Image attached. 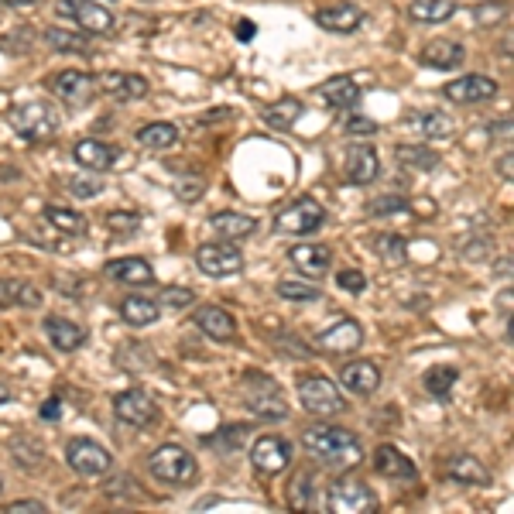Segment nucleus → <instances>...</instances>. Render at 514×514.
Instances as JSON below:
<instances>
[{
    "label": "nucleus",
    "mask_w": 514,
    "mask_h": 514,
    "mask_svg": "<svg viewBox=\"0 0 514 514\" xmlns=\"http://www.w3.org/2000/svg\"><path fill=\"white\" fill-rule=\"evenodd\" d=\"M138 144H144V148H155V151H165V148H172V144H179V127L168 124V120L144 124L138 131Z\"/></svg>",
    "instance_id": "obj_32"
},
{
    "label": "nucleus",
    "mask_w": 514,
    "mask_h": 514,
    "mask_svg": "<svg viewBox=\"0 0 514 514\" xmlns=\"http://www.w3.org/2000/svg\"><path fill=\"white\" fill-rule=\"evenodd\" d=\"M59 14L62 18H72L79 28L90 31V35H107V31H114V14L103 4H96V0H59Z\"/></svg>",
    "instance_id": "obj_12"
},
{
    "label": "nucleus",
    "mask_w": 514,
    "mask_h": 514,
    "mask_svg": "<svg viewBox=\"0 0 514 514\" xmlns=\"http://www.w3.org/2000/svg\"><path fill=\"white\" fill-rule=\"evenodd\" d=\"M456 377H460L456 367H432V371L425 374V391L436 398H446L449 391L456 388Z\"/></svg>",
    "instance_id": "obj_40"
},
{
    "label": "nucleus",
    "mask_w": 514,
    "mask_h": 514,
    "mask_svg": "<svg viewBox=\"0 0 514 514\" xmlns=\"http://www.w3.org/2000/svg\"><path fill=\"white\" fill-rule=\"evenodd\" d=\"M302 443L323 467L333 470H350L364 460L360 439L350 429H336V425H312V429H305Z\"/></svg>",
    "instance_id": "obj_1"
},
{
    "label": "nucleus",
    "mask_w": 514,
    "mask_h": 514,
    "mask_svg": "<svg viewBox=\"0 0 514 514\" xmlns=\"http://www.w3.org/2000/svg\"><path fill=\"white\" fill-rule=\"evenodd\" d=\"M302 117V103L299 100H278L271 107H264V124L268 127H278V131H288L295 127V120Z\"/></svg>",
    "instance_id": "obj_34"
},
{
    "label": "nucleus",
    "mask_w": 514,
    "mask_h": 514,
    "mask_svg": "<svg viewBox=\"0 0 514 514\" xmlns=\"http://www.w3.org/2000/svg\"><path fill=\"white\" fill-rule=\"evenodd\" d=\"M7 305H24V309H38L42 305V292L31 281L21 278H0V309Z\"/></svg>",
    "instance_id": "obj_29"
},
{
    "label": "nucleus",
    "mask_w": 514,
    "mask_h": 514,
    "mask_svg": "<svg viewBox=\"0 0 514 514\" xmlns=\"http://www.w3.org/2000/svg\"><path fill=\"white\" fill-rule=\"evenodd\" d=\"M336 285L343 288V292H353V295H360L367 288V278H364V271H353V268H347V271H340V275H336Z\"/></svg>",
    "instance_id": "obj_45"
},
{
    "label": "nucleus",
    "mask_w": 514,
    "mask_h": 514,
    "mask_svg": "<svg viewBox=\"0 0 514 514\" xmlns=\"http://www.w3.org/2000/svg\"><path fill=\"white\" fill-rule=\"evenodd\" d=\"M0 491H4V480H0Z\"/></svg>",
    "instance_id": "obj_55"
},
{
    "label": "nucleus",
    "mask_w": 514,
    "mask_h": 514,
    "mask_svg": "<svg viewBox=\"0 0 514 514\" xmlns=\"http://www.w3.org/2000/svg\"><path fill=\"white\" fill-rule=\"evenodd\" d=\"M192 319H196V326L203 329L210 340H216V343L237 340V319L230 316L227 309H220V305H199Z\"/></svg>",
    "instance_id": "obj_17"
},
{
    "label": "nucleus",
    "mask_w": 514,
    "mask_h": 514,
    "mask_svg": "<svg viewBox=\"0 0 514 514\" xmlns=\"http://www.w3.org/2000/svg\"><path fill=\"white\" fill-rule=\"evenodd\" d=\"M316 100H323L329 110H350L360 100V86L350 76H333L316 90Z\"/></svg>",
    "instance_id": "obj_21"
},
{
    "label": "nucleus",
    "mask_w": 514,
    "mask_h": 514,
    "mask_svg": "<svg viewBox=\"0 0 514 514\" xmlns=\"http://www.w3.org/2000/svg\"><path fill=\"white\" fill-rule=\"evenodd\" d=\"M326 220V210L316 203V199H295L292 206L278 213L275 227L278 234H288V237H305V234H316Z\"/></svg>",
    "instance_id": "obj_6"
},
{
    "label": "nucleus",
    "mask_w": 514,
    "mask_h": 514,
    "mask_svg": "<svg viewBox=\"0 0 514 514\" xmlns=\"http://www.w3.org/2000/svg\"><path fill=\"white\" fill-rule=\"evenodd\" d=\"M7 120H11L14 134L31 144H42L48 138H55V131H59V114H55V107L45 100L18 103V107L7 114Z\"/></svg>",
    "instance_id": "obj_3"
},
{
    "label": "nucleus",
    "mask_w": 514,
    "mask_h": 514,
    "mask_svg": "<svg viewBox=\"0 0 514 514\" xmlns=\"http://www.w3.org/2000/svg\"><path fill=\"white\" fill-rule=\"evenodd\" d=\"M316 343L319 350H326V353H353L364 343V329H360L357 319H347V316H340L333 326L323 329V333H316Z\"/></svg>",
    "instance_id": "obj_14"
},
{
    "label": "nucleus",
    "mask_w": 514,
    "mask_h": 514,
    "mask_svg": "<svg viewBox=\"0 0 514 514\" xmlns=\"http://www.w3.org/2000/svg\"><path fill=\"white\" fill-rule=\"evenodd\" d=\"M398 162L405 168H415V172H432V168H439V155L429 148H419V144H398Z\"/></svg>",
    "instance_id": "obj_36"
},
{
    "label": "nucleus",
    "mask_w": 514,
    "mask_h": 514,
    "mask_svg": "<svg viewBox=\"0 0 514 514\" xmlns=\"http://www.w3.org/2000/svg\"><path fill=\"white\" fill-rule=\"evenodd\" d=\"M463 45L460 42H446V38H436V42H429L419 52V62L422 66H429V69H443V72H449V69H456L463 62Z\"/></svg>",
    "instance_id": "obj_25"
},
{
    "label": "nucleus",
    "mask_w": 514,
    "mask_h": 514,
    "mask_svg": "<svg viewBox=\"0 0 514 514\" xmlns=\"http://www.w3.org/2000/svg\"><path fill=\"white\" fill-rule=\"evenodd\" d=\"M203 179H182V182H175V192H179L182 199H199L203 196Z\"/></svg>",
    "instance_id": "obj_48"
},
{
    "label": "nucleus",
    "mask_w": 514,
    "mask_h": 514,
    "mask_svg": "<svg viewBox=\"0 0 514 514\" xmlns=\"http://www.w3.org/2000/svg\"><path fill=\"white\" fill-rule=\"evenodd\" d=\"M240 398H244L247 412H254V419L281 422L288 415L285 391H281L275 377H268L264 371H247L240 377Z\"/></svg>",
    "instance_id": "obj_2"
},
{
    "label": "nucleus",
    "mask_w": 514,
    "mask_h": 514,
    "mask_svg": "<svg viewBox=\"0 0 514 514\" xmlns=\"http://www.w3.org/2000/svg\"><path fill=\"white\" fill-rule=\"evenodd\" d=\"M446 477L453 480V484H463V487H487L491 484V470H487L484 463L470 453L453 456V460L446 463Z\"/></svg>",
    "instance_id": "obj_24"
},
{
    "label": "nucleus",
    "mask_w": 514,
    "mask_h": 514,
    "mask_svg": "<svg viewBox=\"0 0 514 514\" xmlns=\"http://www.w3.org/2000/svg\"><path fill=\"white\" fill-rule=\"evenodd\" d=\"M66 463L79 477H100L114 467V456L107 453V446L93 443V439H69L66 446Z\"/></svg>",
    "instance_id": "obj_9"
},
{
    "label": "nucleus",
    "mask_w": 514,
    "mask_h": 514,
    "mask_svg": "<svg viewBox=\"0 0 514 514\" xmlns=\"http://www.w3.org/2000/svg\"><path fill=\"white\" fill-rule=\"evenodd\" d=\"M419 131L429 141H443L453 134V120H449L443 110H425V114L419 117Z\"/></svg>",
    "instance_id": "obj_39"
},
{
    "label": "nucleus",
    "mask_w": 514,
    "mask_h": 514,
    "mask_svg": "<svg viewBox=\"0 0 514 514\" xmlns=\"http://www.w3.org/2000/svg\"><path fill=\"white\" fill-rule=\"evenodd\" d=\"M316 24L326 31H336V35H350L364 24V11L350 0H340V4H329V7H319L316 11Z\"/></svg>",
    "instance_id": "obj_16"
},
{
    "label": "nucleus",
    "mask_w": 514,
    "mask_h": 514,
    "mask_svg": "<svg viewBox=\"0 0 514 514\" xmlns=\"http://www.w3.org/2000/svg\"><path fill=\"white\" fill-rule=\"evenodd\" d=\"M7 511L11 514H45V504L42 501H11Z\"/></svg>",
    "instance_id": "obj_49"
},
{
    "label": "nucleus",
    "mask_w": 514,
    "mask_h": 514,
    "mask_svg": "<svg viewBox=\"0 0 514 514\" xmlns=\"http://www.w3.org/2000/svg\"><path fill=\"white\" fill-rule=\"evenodd\" d=\"M189 302H192L189 288H168V292H165V305H172V309H179V305H189Z\"/></svg>",
    "instance_id": "obj_50"
},
{
    "label": "nucleus",
    "mask_w": 514,
    "mask_h": 514,
    "mask_svg": "<svg viewBox=\"0 0 514 514\" xmlns=\"http://www.w3.org/2000/svg\"><path fill=\"white\" fill-rule=\"evenodd\" d=\"M210 227L227 240H244L257 230V220H254V216H244V213H230V210L223 213L220 210V213L210 216Z\"/></svg>",
    "instance_id": "obj_30"
},
{
    "label": "nucleus",
    "mask_w": 514,
    "mask_h": 514,
    "mask_svg": "<svg viewBox=\"0 0 514 514\" xmlns=\"http://www.w3.org/2000/svg\"><path fill=\"white\" fill-rule=\"evenodd\" d=\"M69 192H72V196H79V199H93V196H100V192H103V182H96V179H69Z\"/></svg>",
    "instance_id": "obj_46"
},
{
    "label": "nucleus",
    "mask_w": 514,
    "mask_h": 514,
    "mask_svg": "<svg viewBox=\"0 0 514 514\" xmlns=\"http://www.w3.org/2000/svg\"><path fill=\"white\" fill-rule=\"evenodd\" d=\"M501 175H504V182H514V155L511 151L501 158Z\"/></svg>",
    "instance_id": "obj_52"
},
{
    "label": "nucleus",
    "mask_w": 514,
    "mask_h": 514,
    "mask_svg": "<svg viewBox=\"0 0 514 514\" xmlns=\"http://www.w3.org/2000/svg\"><path fill=\"white\" fill-rule=\"evenodd\" d=\"M340 384L350 388L353 395H374L381 388V371H377L374 360H350V364L340 367Z\"/></svg>",
    "instance_id": "obj_18"
},
{
    "label": "nucleus",
    "mask_w": 514,
    "mask_h": 514,
    "mask_svg": "<svg viewBox=\"0 0 514 514\" xmlns=\"http://www.w3.org/2000/svg\"><path fill=\"white\" fill-rule=\"evenodd\" d=\"M408 203L401 196H381L374 203H367V213L371 216H395V213H405Z\"/></svg>",
    "instance_id": "obj_43"
},
{
    "label": "nucleus",
    "mask_w": 514,
    "mask_h": 514,
    "mask_svg": "<svg viewBox=\"0 0 514 514\" xmlns=\"http://www.w3.org/2000/svg\"><path fill=\"white\" fill-rule=\"evenodd\" d=\"M446 100L453 103H487L497 96V83L487 76H463V79H453L446 83Z\"/></svg>",
    "instance_id": "obj_19"
},
{
    "label": "nucleus",
    "mask_w": 514,
    "mask_h": 514,
    "mask_svg": "<svg viewBox=\"0 0 514 514\" xmlns=\"http://www.w3.org/2000/svg\"><path fill=\"white\" fill-rule=\"evenodd\" d=\"M299 401L309 415H340L347 408V401L336 391V384L329 377H302L299 381Z\"/></svg>",
    "instance_id": "obj_5"
},
{
    "label": "nucleus",
    "mask_w": 514,
    "mask_h": 514,
    "mask_svg": "<svg viewBox=\"0 0 514 514\" xmlns=\"http://www.w3.org/2000/svg\"><path fill=\"white\" fill-rule=\"evenodd\" d=\"M278 295L288 302H316L319 288L312 281H295V278H281L278 281Z\"/></svg>",
    "instance_id": "obj_41"
},
{
    "label": "nucleus",
    "mask_w": 514,
    "mask_h": 514,
    "mask_svg": "<svg viewBox=\"0 0 514 514\" xmlns=\"http://www.w3.org/2000/svg\"><path fill=\"white\" fill-rule=\"evenodd\" d=\"M374 470L381 473V477H388V480H415V477H419L415 463L408 460L401 449L388 446V443L374 449Z\"/></svg>",
    "instance_id": "obj_23"
},
{
    "label": "nucleus",
    "mask_w": 514,
    "mask_h": 514,
    "mask_svg": "<svg viewBox=\"0 0 514 514\" xmlns=\"http://www.w3.org/2000/svg\"><path fill=\"white\" fill-rule=\"evenodd\" d=\"M114 415L124 425L144 429V425H151V422L158 419V408H155V401L144 395L141 388H127V391H120V395L114 398Z\"/></svg>",
    "instance_id": "obj_13"
},
{
    "label": "nucleus",
    "mask_w": 514,
    "mask_h": 514,
    "mask_svg": "<svg viewBox=\"0 0 514 514\" xmlns=\"http://www.w3.org/2000/svg\"><path fill=\"white\" fill-rule=\"evenodd\" d=\"M45 333H48V340H52V347L66 350V353L79 350L86 343V329L69 323V319H62V316H48L45 319Z\"/></svg>",
    "instance_id": "obj_28"
},
{
    "label": "nucleus",
    "mask_w": 514,
    "mask_h": 514,
    "mask_svg": "<svg viewBox=\"0 0 514 514\" xmlns=\"http://www.w3.org/2000/svg\"><path fill=\"white\" fill-rule=\"evenodd\" d=\"M374 251L384 264H395V268H398V264H405V257H408L405 237H398V234H377L374 237Z\"/></svg>",
    "instance_id": "obj_38"
},
{
    "label": "nucleus",
    "mask_w": 514,
    "mask_h": 514,
    "mask_svg": "<svg viewBox=\"0 0 514 514\" xmlns=\"http://www.w3.org/2000/svg\"><path fill=\"white\" fill-rule=\"evenodd\" d=\"M59 412H62L59 398H48L45 405H42V419H59Z\"/></svg>",
    "instance_id": "obj_51"
},
{
    "label": "nucleus",
    "mask_w": 514,
    "mask_h": 514,
    "mask_svg": "<svg viewBox=\"0 0 514 514\" xmlns=\"http://www.w3.org/2000/svg\"><path fill=\"white\" fill-rule=\"evenodd\" d=\"M326 508L340 514H371L377 511V497L367 484L360 480H336L326 494Z\"/></svg>",
    "instance_id": "obj_7"
},
{
    "label": "nucleus",
    "mask_w": 514,
    "mask_h": 514,
    "mask_svg": "<svg viewBox=\"0 0 514 514\" xmlns=\"http://www.w3.org/2000/svg\"><path fill=\"white\" fill-rule=\"evenodd\" d=\"M456 14L453 0H415L412 4V18L422 24H443Z\"/></svg>",
    "instance_id": "obj_33"
},
{
    "label": "nucleus",
    "mask_w": 514,
    "mask_h": 514,
    "mask_svg": "<svg viewBox=\"0 0 514 514\" xmlns=\"http://www.w3.org/2000/svg\"><path fill=\"white\" fill-rule=\"evenodd\" d=\"M237 38H240V42L254 38V24H251V21H240V24H237Z\"/></svg>",
    "instance_id": "obj_53"
},
{
    "label": "nucleus",
    "mask_w": 514,
    "mask_h": 514,
    "mask_svg": "<svg viewBox=\"0 0 514 514\" xmlns=\"http://www.w3.org/2000/svg\"><path fill=\"white\" fill-rule=\"evenodd\" d=\"M72 155H76V162L83 165V168H90V172H110V168H114V162H117V151L110 148V144L96 141V138L79 141Z\"/></svg>",
    "instance_id": "obj_27"
},
{
    "label": "nucleus",
    "mask_w": 514,
    "mask_h": 514,
    "mask_svg": "<svg viewBox=\"0 0 514 514\" xmlns=\"http://www.w3.org/2000/svg\"><path fill=\"white\" fill-rule=\"evenodd\" d=\"M45 220L52 223L55 230H62V234H69V237L86 234V220H83V216L72 213V210H62V206H45Z\"/></svg>",
    "instance_id": "obj_37"
},
{
    "label": "nucleus",
    "mask_w": 514,
    "mask_h": 514,
    "mask_svg": "<svg viewBox=\"0 0 514 514\" xmlns=\"http://www.w3.org/2000/svg\"><path fill=\"white\" fill-rule=\"evenodd\" d=\"M504 14H508V4H501V0H497V4H480L477 11H473V21L484 24V28H491V24L501 21Z\"/></svg>",
    "instance_id": "obj_44"
},
{
    "label": "nucleus",
    "mask_w": 514,
    "mask_h": 514,
    "mask_svg": "<svg viewBox=\"0 0 514 514\" xmlns=\"http://www.w3.org/2000/svg\"><path fill=\"white\" fill-rule=\"evenodd\" d=\"M11 401V391H7V384H0V405H7Z\"/></svg>",
    "instance_id": "obj_54"
},
{
    "label": "nucleus",
    "mask_w": 514,
    "mask_h": 514,
    "mask_svg": "<svg viewBox=\"0 0 514 514\" xmlns=\"http://www.w3.org/2000/svg\"><path fill=\"white\" fill-rule=\"evenodd\" d=\"M107 275L124 285H151L155 281V268L144 257H120V261L107 264Z\"/></svg>",
    "instance_id": "obj_26"
},
{
    "label": "nucleus",
    "mask_w": 514,
    "mask_h": 514,
    "mask_svg": "<svg viewBox=\"0 0 514 514\" xmlns=\"http://www.w3.org/2000/svg\"><path fill=\"white\" fill-rule=\"evenodd\" d=\"M48 90L59 96L62 103H69V107H86V103L96 96V79L90 72L66 69V72H55V76L48 79Z\"/></svg>",
    "instance_id": "obj_11"
},
{
    "label": "nucleus",
    "mask_w": 514,
    "mask_h": 514,
    "mask_svg": "<svg viewBox=\"0 0 514 514\" xmlns=\"http://www.w3.org/2000/svg\"><path fill=\"white\" fill-rule=\"evenodd\" d=\"M343 175L353 186H367L381 175V162H377V151L371 144H350L347 155H343Z\"/></svg>",
    "instance_id": "obj_15"
},
{
    "label": "nucleus",
    "mask_w": 514,
    "mask_h": 514,
    "mask_svg": "<svg viewBox=\"0 0 514 514\" xmlns=\"http://www.w3.org/2000/svg\"><path fill=\"white\" fill-rule=\"evenodd\" d=\"M107 227L114 230L117 237H131V234H138V227H141V216H138V213H124V210L107 213Z\"/></svg>",
    "instance_id": "obj_42"
},
{
    "label": "nucleus",
    "mask_w": 514,
    "mask_h": 514,
    "mask_svg": "<svg viewBox=\"0 0 514 514\" xmlns=\"http://www.w3.org/2000/svg\"><path fill=\"white\" fill-rule=\"evenodd\" d=\"M96 90L114 96V100H141V96H148V79L138 72H103Z\"/></svg>",
    "instance_id": "obj_20"
},
{
    "label": "nucleus",
    "mask_w": 514,
    "mask_h": 514,
    "mask_svg": "<svg viewBox=\"0 0 514 514\" xmlns=\"http://www.w3.org/2000/svg\"><path fill=\"white\" fill-rule=\"evenodd\" d=\"M45 42L55 48V52H72V55H90V38L76 35V31L66 28H48Z\"/></svg>",
    "instance_id": "obj_35"
},
{
    "label": "nucleus",
    "mask_w": 514,
    "mask_h": 514,
    "mask_svg": "<svg viewBox=\"0 0 514 514\" xmlns=\"http://www.w3.org/2000/svg\"><path fill=\"white\" fill-rule=\"evenodd\" d=\"M196 264H199V271L210 278H230V275H240V271H244V254H240L234 244H227V240H216V244L199 247Z\"/></svg>",
    "instance_id": "obj_8"
},
{
    "label": "nucleus",
    "mask_w": 514,
    "mask_h": 514,
    "mask_svg": "<svg viewBox=\"0 0 514 514\" xmlns=\"http://www.w3.org/2000/svg\"><path fill=\"white\" fill-rule=\"evenodd\" d=\"M288 261H292L305 278H323L329 264H333V251L323 244H299L288 251Z\"/></svg>",
    "instance_id": "obj_22"
},
{
    "label": "nucleus",
    "mask_w": 514,
    "mask_h": 514,
    "mask_svg": "<svg viewBox=\"0 0 514 514\" xmlns=\"http://www.w3.org/2000/svg\"><path fill=\"white\" fill-rule=\"evenodd\" d=\"M347 134H353V138H371V134H377V120H371V117H350L347 120Z\"/></svg>",
    "instance_id": "obj_47"
},
{
    "label": "nucleus",
    "mask_w": 514,
    "mask_h": 514,
    "mask_svg": "<svg viewBox=\"0 0 514 514\" xmlns=\"http://www.w3.org/2000/svg\"><path fill=\"white\" fill-rule=\"evenodd\" d=\"M251 467L264 477H278L281 470L292 467V443L281 436H261L251 446Z\"/></svg>",
    "instance_id": "obj_10"
},
{
    "label": "nucleus",
    "mask_w": 514,
    "mask_h": 514,
    "mask_svg": "<svg viewBox=\"0 0 514 514\" xmlns=\"http://www.w3.org/2000/svg\"><path fill=\"white\" fill-rule=\"evenodd\" d=\"M148 470L151 477L162 480L168 487H189L199 473L196 456H192L186 446H175V443L158 446L155 453L148 456Z\"/></svg>",
    "instance_id": "obj_4"
},
{
    "label": "nucleus",
    "mask_w": 514,
    "mask_h": 514,
    "mask_svg": "<svg viewBox=\"0 0 514 514\" xmlns=\"http://www.w3.org/2000/svg\"><path fill=\"white\" fill-rule=\"evenodd\" d=\"M158 316H162V309H158L155 299H144V295H127L124 302H120V319L131 326H151L158 323Z\"/></svg>",
    "instance_id": "obj_31"
}]
</instances>
